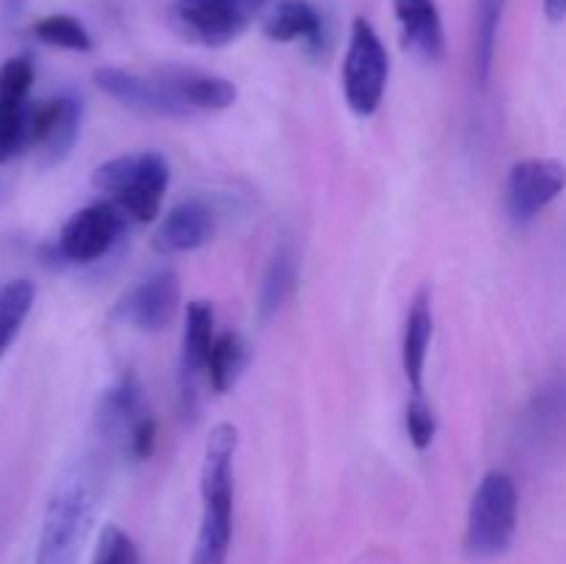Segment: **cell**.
<instances>
[{
	"mask_svg": "<svg viewBox=\"0 0 566 564\" xmlns=\"http://www.w3.org/2000/svg\"><path fill=\"white\" fill-rule=\"evenodd\" d=\"M235 453L238 429L232 424H219L210 429L205 442L202 476V523L191 551V564H224L232 542V501H235Z\"/></svg>",
	"mask_w": 566,
	"mask_h": 564,
	"instance_id": "1",
	"label": "cell"
},
{
	"mask_svg": "<svg viewBox=\"0 0 566 564\" xmlns=\"http://www.w3.org/2000/svg\"><path fill=\"white\" fill-rule=\"evenodd\" d=\"M99 501V479L92 464H77L55 484L44 509L33 564H77Z\"/></svg>",
	"mask_w": 566,
	"mask_h": 564,
	"instance_id": "2",
	"label": "cell"
},
{
	"mask_svg": "<svg viewBox=\"0 0 566 564\" xmlns=\"http://www.w3.org/2000/svg\"><path fill=\"white\" fill-rule=\"evenodd\" d=\"M169 160L155 149L125 153L105 160L94 169L92 182L97 191L108 194L111 202L136 224H147L158 216L164 194L169 188Z\"/></svg>",
	"mask_w": 566,
	"mask_h": 564,
	"instance_id": "3",
	"label": "cell"
},
{
	"mask_svg": "<svg viewBox=\"0 0 566 564\" xmlns=\"http://www.w3.org/2000/svg\"><path fill=\"white\" fill-rule=\"evenodd\" d=\"M520 518V492L517 484L503 470H490L479 481L470 501L468 531H464V547L473 558H495L512 547L517 534Z\"/></svg>",
	"mask_w": 566,
	"mask_h": 564,
	"instance_id": "4",
	"label": "cell"
},
{
	"mask_svg": "<svg viewBox=\"0 0 566 564\" xmlns=\"http://www.w3.org/2000/svg\"><path fill=\"white\" fill-rule=\"evenodd\" d=\"M390 77V55L376 28L357 17L343 59V97L357 116H374L385 100Z\"/></svg>",
	"mask_w": 566,
	"mask_h": 564,
	"instance_id": "5",
	"label": "cell"
},
{
	"mask_svg": "<svg viewBox=\"0 0 566 564\" xmlns=\"http://www.w3.org/2000/svg\"><path fill=\"white\" fill-rule=\"evenodd\" d=\"M271 0H175V22L182 36L205 48H224L249 31Z\"/></svg>",
	"mask_w": 566,
	"mask_h": 564,
	"instance_id": "6",
	"label": "cell"
},
{
	"mask_svg": "<svg viewBox=\"0 0 566 564\" xmlns=\"http://www.w3.org/2000/svg\"><path fill=\"white\" fill-rule=\"evenodd\" d=\"M566 188V166L556 158H523L509 169L506 213L514 224H528Z\"/></svg>",
	"mask_w": 566,
	"mask_h": 564,
	"instance_id": "7",
	"label": "cell"
},
{
	"mask_svg": "<svg viewBox=\"0 0 566 564\" xmlns=\"http://www.w3.org/2000/svg\"><path fill=\"white\" fill-rule=\"evenodd\" d=\"M83 105L75 94H59L28 108L25 147L39 149L42 166H55L72 153L81 133Z\"/></svg>",
	"mask_w": 566,
	"mask_h": 564,
	"instance_id": "8",
	"label": "cell"
},
{
	"mask_svg": "<svg viewBox=\"0 0 566 564\" xmlns=\"http://www.w3.org/2000/svg\"><path fill=\"white\" fill-rule=\"evenodd\" d=\"M127 216L114 202H94L75 210L61 227L59 252L72 263H94L111 252L127 227Z\"/></svg>",
	"mask_w": 566,
	"mask_h": 564,
	"instance_id": "9",
	"label": "cell"
},
{
	"mask_svg": "<svg viewBox=\"0 0 566 564\" xmlns=\"http://www.w3.org/2000/svg\"><path fill=\"white\" fill-rule=\"evenodd\" d=\"M177 304H180V280H177L175 271L160 269L127 288L116 299L111 318L122 321L133 330L160 332L175 321Z\"/></svg>",
	"mask_w": 566,
	"mask_h": 564,
	"instance_id": "10",
	"label": "cell"
},
{
	"mask_svg": "<svg viewBox=\"0 0 566 564\" xmlns=\"http://www.w3.org/2000/svg\"><path fill=\"white\" fill-rule=\"evenodd\" d=\"M92 81L99 92L133 111L155 116H188L160 70H155L153 75H138V72L119 70V66H103L94 72Z\"/></svg>",
	"mask_w": 566,
	"mask_h": 564,
	"instance_id": "11",
	"label": "cell"
},
{
	"mask_svg": "<svg viewBox=\"0 0 566 564\" xmlns=\"http://www.w3.org/2000/svg\"><path fill=\"white\" fill-rule=\"evenodd\" d=\"M216 227H219V216H216L213 205L197 197L182 199L164 216L153 236V247L160 254L193 252L213 241Z\"/></svg>",
	"mask_w": 566,
	"mask_h": 564,
	"instance_id": "12",
	"label": "cell"
},
{
	"mask_svg": "<svg viewBox=\"0 0 566 564\" xmlns=\"http://www.w3.org/2000/svg\"><path fill=\"white\" fill-rule=\"evenodd\" d=\"M216 341V310L208 299H199L186 307V335H182V401L188 412L197 404V376L208 370L210 348Z\"/></svg>",
	"mask_w": 566,
	"mask_h": 564,
	"instance_id": "13",
	"label": "cell"
},
{
	"mask_svg": "<svg viewBox=\"0 0 566 564\" xmlns=\"http://www.w3.org/2000/svg\"><path fill=\"white\" fill-rule=\"evenodd\" d=\"M398 25H401V42L415 59L442 61L446 55V28H442L440 9L434 0H392Z\"/></svg>",
	"mask_w": 566,
	"mask_h": 564,
	"instance_id": "14",
	"label": "cell"
},
{
	"mask_svg": "<svg viewBox=\"0 0 566 564\" xmlns=\"http://www.w3.org/2000/svg\"><path fill=\"white\" fill-rule=\"evenodd\" d=\"M160 75L171 86L188 114L197 111H227L238 100V88L227 77L208 72L186 70V66H160Z\"/></svg>",
	"mask_w": 566,
	"mask_h": 564,
	"instance_id": "15",
	"label": "cell"
},
{
	"mask_svg": "<svg viewBox=\"0 0 566 564\" xmlns=\"http://www.w3.org/2000/svg\"><path fill=\"white\" fill-rule=\"evenodd\" d=\"M263 31L274 42H304L313 53L326 48L324 17L307 0H280L265 17Z\"/></svg>",
	"mask_w": 566,
	"mask_h": 564,
	"instance_id": "16",
	"label": "cell"
},
{
	"mask_svg": "<svg viewBox=\"0 0 566 564\" xmlns=\"http://www.w3.org/2000/svg\"><path fill=\"white\" fill-rule=\"evenodd\" d=\"M434 337V310H431V288H420L409 307L407 326H403V374H407L412 393H423V370L429 359V346Z\"/></svg>",
	"mask_w": 566,
	"mask_h": 564,
	"instance_id": "17",
	"label": "cell"
},
{
	"mask_svg": "<svg viewBox=\"0 0 566 564\" xmlns=\"http://www.w3.org/2000/svg\"><path fill=\"white\" fill-rule=\"evenodd\" d=\"M138 418H142V385H138L136 374L127 370L116 379L114 387L105 390L97 409V429L111 440L122 435L127 442V435H130Z\"/></svg>",
	"mask_w": 566,
	"mask_h": 564,
	"instance_id": "18",
	"label": "cell"
},
{
	"mask_svg": "<svg viewBox=\"0 0 566 564\" xmlns=\"http://www.w3.org/2000/svg\"><path fill=\"white\" fill-rule=\"evenodd\" d=\"M506 0H475L473 17V70L479 86H486L495 64L497 33H501Z\"/></svg>",
	"mask_w": 566,
	"mask_h": 564,
	"instance_id": "19",
	"label": "cell"
},
{
	"mask_svg": "<svg viewBox=\"0 0 566 564\" xmlns=\"http://www.w3.org/2000/svg\"><path fill=\"white\" fill-rule=\"evenodd\" d=\"M249 363V348L247 341H243L238 332H221L216 335L213 348H210V357H208V379L210 387L216 393H230L235 387V382L241 379L243 368Z\"/></svg>",
	"mask_w": 566,
	"mask_h": 564,
	"instance_id": "20",
	"label": "cell"
},
{
	"mask_svg": "<svg viewBox=\"0 0 566 564\" xmlns=\"http://www.w3.org/2000/svg\"><path fill=\"white\" fill-rule=\"evenodd\" d=\"M293 285H296V258H293L291 249L280 247L274 258H271L263 280H260V293H258L260 318H271L274 313H280L282 304H285L287 296H291Z\"/></svg>",
	"mask_w": 566,
	"mask_h": 564,
	"instance_id": "21",
	"label": "cell"
},
{
	"mask_svg": "<svg viewBox=\"0 0 566 564\" xmlns=\"http://www.w3.org/2000/svg\"><path fill=\"white\" fill-rule=\"evenodd\" d=\"M33 302H36V285L31 280H11L0 285V359L20 335Z\"/></svg>",
	"mask_w": 566,
	"mask_h": 564,
	"instance_id": "22",
	"label": "cell"
},
{
	"mask_svg": "<svg viewBox=\"0 0 566 564\" xmlns=\"http://www.w3.org/2000/svg\"><path fill=\"white\" fill-rule=\"evenodd\" d=\"M33 36L50 48L72 50V53H88L92 50V36L83 28L81 20L70 14H48L33 22Z\"/></svg>",
	"mask_w": 566,
	"mask_h": 564,
	"instance_id": "23",
	"label": "cell"
},
{
	"mask_svg": "<svg viewBox=\"0 0 566 564\" xmlns=\"http://www.w3.org/2000/svg\"><path fill=\"white\" fill-rule=\"evenodd\" d=\"M28 108H31L28 100L0 97V164L25 149Z\"/></svg>",
	"mask_w": 566,
	"mask_h": 564,
	"instance_id": "24",
	"label": "cell"
},
{
	"mask_svg": "<svg viewBox=\"0 0 566 564\" xmlns=\"http://www.w3.org/2000/svg\"><path fill=\"white\" fill-rule=\"evenodd\" d=\"M94 564H142V558H138L136 542H133L119 525L108 523L99 531Z\"/></svg>",
	"mask_w": 566,
	"mask_h": 564,
	"instance_id": "25",
	"label": "cell"
},
{
	"mask_svg": "<svg viewBox=\"0 0 566 564\" xmlns=\"http://www.w3.org/2000/svg\"><path fill=\"white\" fill-rule=\"evenodd\" d=\"M407 435L418 451H426L437 437V415L423 393H412L407 404Z\"/></svg>",
	"mask_w": 566,
	"mask_h": 564,
	"instance_id": "26",
	"label": "cell"
},
{
	"mask_svg": "<svg viewBox=\"0 0 566 564\" xmlns=\"http://www.w3.org/2000/svg\"><path fill=\"white\" fill-rule=\"evenodd\" d=\"M33 86V61L28 55H14V59L0 64V97L6 100H28Z\"/></svg>",
	"mask_w": 566,
	"mask_h": 564,
	"instance_id": "27",
	"label": "cell"
},
{
	"mask_svg": "<svg viewBox=\"0 0 566 564\" xmlns=\"http://www.w3.org/2000/svg\"><path fill=\"white\" fill-rule=\"evenodd\" d=\"M155 440H158V420L153 415H142L127 435V453L133 459L153 457Z\"/></svg>",
	"mask_w": 566,
	"mask_h": 564,
	"instance_id": "28",
	"label": "cell"
},
{
	"mask_svg": "<svg viewBox=\"0 0 566 564\" xmlns=\"http://www.w3.org/2000/svg\"><path fill=\"white\" fill-rule=\"evenodd\" d=\"M545 17L551 22L566 20V0H545Z\"/></svg>",
	"mask_w": 566,
	"mask_h": 564,
	"instance_id": "29",
	"label": "cell"
}]
</instances>
